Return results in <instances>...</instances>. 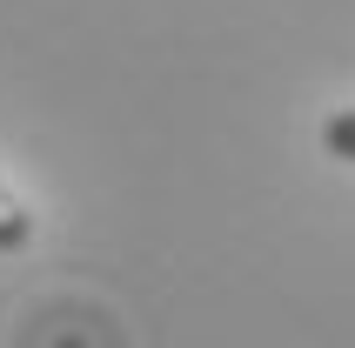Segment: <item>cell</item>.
<instances>
[{
  "label": "cell",
  "instance_id": "1",
  "mask_svg": "<svg viewBox=\"0 0 355 348\" xmlns=\"http://www.w3.org/2000/svg\"><path fill=\"white\" fill-rule=\"evenodd\" d=\"M27 241H34V214H27V201L0 181V254H20Z\"/></svg>",
  "mask_w": 355,
  "mask_h": 348
},
{
  "label": "cell",
  "instance_id": "2",
  "mask_svg": "<svg viewBox=\"0 0 355 348\" xmlns=\"http://www.w3.org/2000/svg\"><path fill=\"white\" fill-rule=\"evenodd\" d=\"M322 148H329L336 161H355V107H342V114L322 121Z\"/></svg>",
  "mask_w": 355,
  "mask_h": 348
}]
</instances>
